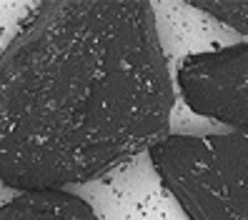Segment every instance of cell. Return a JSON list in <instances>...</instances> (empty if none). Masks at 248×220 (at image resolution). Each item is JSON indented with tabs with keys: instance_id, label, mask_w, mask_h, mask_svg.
Here are the masks:
<instances>
[{
	"instance_id": "2",
	"label": "cell",
	"mask_w": 248,
	"mask_h": 220,
	"mask_svg": "<svg viewBox=\"0 0 248 220\" xmlns=\"http://www.w3.org/2000/svg\"><path fill=\"white\" fill-rule=\"evenodd\" d=\"M148 155L163 188L181 205L188 220H248L246 133H168L151 145Z\"/></svg>"
},
{
	"instance_id": "4",
	"label": "cell",
	"mask_w": 248,
	"mask_h": 220,
	"mask_svg": "<svg viewBox=\"0 0 248 220\" xmlns=\"http://www.w3.org/2000/svg\"><path fill=\"white\" fill-rule=\"evenodd\" d=\"M0 220H98L73 193H20L0 208Z\"/></svg>"
},
{
	"instance_id": "5",
	"label": "cell",
	"mask_w": 248,
	"mask_h": 220,
	"mask_svg": "<svg viewBox=\"0 0 248 220\" xmlns=\"http://www.w3.org/2000/svg\"><path fill=\"white\" fill-rule=\"evenodd\" d=\"M193 8L208 13L213 15L218 23H226L231 30H236L241 35L248 33V23H246V15H248V3L246 0H198V3H191Z\"/></svg>"
},
{
	"instance_id": "1",
	"label": "cell",
	"mask_w": 248,
	"mask_h": 220,
	"mask_svg": "<svg viewBox=\"0 0 248 220\" xmlns=\"http://www.w3.org/2000/svg\"><path fill=\"white\" fill-rule=\"evenodd\" d=\"M170 108L151 3H40L0 53V180L65 193L148 153Z\"/></svg>"
},
{
	"instance_id": "3",
	"label": "cell",
	"mask_w": 248,
	"mask_h": 220,
	"mask_svg": "<svg viewBox=\"0 0 248 220\" xmlns=\"http://www.w3.org/2000/svg\"><path fill=\"white\" fill-rule=\"evenodd\" d=\"M176 85L193 113L221 120L238 133L248 128V45L193 53L178 65Z\"/></svg>"
}]
</instances>
